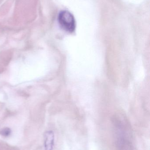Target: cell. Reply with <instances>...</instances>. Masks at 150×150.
Wrapping results in <instances>:
<instances>
[{"label":"cell","mask_w":150,"mask_h":150,"mask_svg":"<svg viewBox=\"0 0 150 150\" xmlns=\"http://www.w3.org/2000/svg\"><path fill=\"white\" fill-rule=\"evenodd\" d=\"M58 22L64 30L70 33L75 31L76 27L75 21L73 15L67 10L62 11L58 17Z\"/></svg>","instance_id":"obj_1"},{"label":"cell","mask_w":150,"mask_h":150,"mask_svg":"<svg viewBox=\"0 0 150 150\" xmlns=\"http://www.w3.org/2000/svg\"><path fill=\"white\" fill-rule=\"evenodd\" d=\"M55 135L53 132L48 131L45 133V150H53L54 146Z\"/></svg>","instance_id":"obj_2"},{"label":"cell","mask_w":150,"mask_h":150,"mask_svg":"<svg viewBox=\"0 0 150 150\" xmlns=\"http://www.w3.org/2000/svg\"><path fill=\"white\" fill-rule=\"evenodd\" d=\"M11 130L9 128H5L1 130L0 134L2 136L7 137L10 135Z\"/></svg>","instance_id":"obj_3"}]
</instances>
